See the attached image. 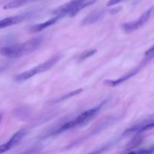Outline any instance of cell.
I'll return each mask as SVG.
<instances>
[{"instance_id":"obj_1","label":"cell","mask_w":154,"mask_h":154,"mask_svg":"<svg viewBox=\"0 0 154 154\" xmlns=\"http://www.w3.org/2000/svg\"><path fill=\"white\" fill-rule=\"evenodd\" d=\"M42 37H36L23 43L0 48V54L7 58H19L34 52L42 45Z\"/></svg>"},{"instance_id":"obj_2","label":"cell","mask_w":154,"mask_h":154,"mask_svg":"<svg viewBox=\"0 0 154 154\" xmlns=\"http://www.w3.org/2000/svg\"><path fill=\"white\" fill-rule=\"evenodd\" d=\"M99 108H100V106L92 108V109L90 110H87V111L81 113V114H80L78 117H77L75 119H74V120H71V121L69 122H67V123H66L65 124H63V126L60 127V129H59L57 132H63V131L72 129V128L75 127V126H78V125L81 124V123H85V122H87V120H90L92 117H93V116L99 111Z\"/></svg>"},{"instance_id":"obj_3","label":"cell","mask_w":154,"mask_h":154,"mask_svg":"<svg viewBox=\"0 0 154 154\" xmlns=\"http://www.w3.org/2000/svg\"><path fill=\"white\" fill-rule=\"evenodd\" d=\"M153 8H150L149 10L144 12L137 20L132 21V22H129L123 24V26H122L123 27V29L126 33H131L132 32L135 31L136 29H139L142 26H144L147 23V21L148 20L149 18H150V15H151L152 12H153Z\"/></svg>"},{"instance_id":"obj_4","label":"cell","mask_w":154,"mask_h":154,"mask_svg":"<svg viewBox=\"0 0 154 154\" xmlns=\"http://www.w3.org/2000/svg\"><path fill=\"white\" fill-rule=\"evenodd\" d=\"M86 1V0H72V1L66 3L63 5L60 6L57 9H56L53 14L56 15H60V16L63 17L66 14H69V12L71 11L72 8L77 5L80 4V3Z\"/></svg>"},{"instance_id":"obj_5","label":"cell","mask_w":154,"mask_h":154,"mask_svg":"<svg viewBox=\"0 0 154 154\" xmlns=\"http://www.w3.org/2000/svg\"><path fill=\"white\" fill-rule=\"evenodd\" d=\"M141 68V67H138V68H137V69H134V70L131 71L130 72H129V73L126 74V75H123V76H122V77H120L119 79H117V80H106V81H105L104 84H105V85L108 86V87H116V86H117V85H119V84H122V83H123L124 81H127L128 79H129L130 78H132V76H134L135 75H136V74L138 73V72L140 71Z\"/></svg>"},{"instance_id":"obj_6","label":"cell","mask_w":154,"mask_h":154,"mask_svg":"<svg viewBox=\"0 0 154 154\" xmlns=\"http://www.w3.org/2000/svg\"><path fill=\"white\" fill-rule=\"evenodd\" d=\"M60 57H61L60 55L54 56V57L50 58L48 60H47L46 62L42 63V64H40L39 66H36L35 69L36 71H37V73H42V72H46V71H48V69H51L53 66H54V64H55L57 61H59Z\"/></svg>"},{"instance_id":"obj_7","label":"cell","mask_w":154,"mask_h":154,"mask_svg":"<svg viewBox=\"0 0 154 154\" xmlns=\"http://www.w3.org/2000/svg\"><path fill=\"white\" fill-rule=\"evenodd\" d=\"M61 17H62L60 16V15H57L55 17L49 20L46 21V22H44V23H42L34 25L33 26H32L31 28H30V30H31V32H38L42 31V30L45 29H46V28H48V27L50 26H51V25H53V24L57 22L59 19H60Z\"/></svg>"},{"instance_id":"obj_8","label":"cell","mask_w":154,"mask_h":154,"mask_svg":"<svg viewBox=\"0 0 154 154\" xmlns=\"http://www.w3.org/2000/svg\"><path fill=\"white\" fill-rule=\"evenodd\" d=\"M104 12L102 11H96L94 12H92L91 14H90L89 15H87L85 18L82 20V24L83 26L85 25H89V24L93 23H96V21L99 20V19L103 17Z\"/></svg>"},{"instance_id":"obj_9","label":"cell","mask_w":154,"mask_h":154,"mask_svg":"<svg viewBox=\"0 0 154 154\" xmlns=\"http://www.w3.org/2000/svg\"><path fill=\"white\" fill-rule=\"evenodd\" d=\"M23 20V16H14L1 20H0V29L21 22Z\"/></svg>"},{"instance_id":"obj_10","label":"cell","mask_w":154,"mask_h":154,"mask_svg":"<svg viewBox=\"0 0 154 154\" xmlns=\"http://www.w3.org/2000/svg\"><path fill=\"white\" fill-rule=\"evenodd\" d=\"M26 133V130H24V129H20V130H19L18 132H17L11 138V139L7 142L8 144L9 145V147L11 148L12 147H14V145L17 144L20 141V140L25 136Z\"/></svg>"},{"instance_id":"obj_11","label":"cell","mask_w":154,"mask_h":154,"mask_svg":"<svg viewBox=\"0 0 154 154\" xmlns=\"http://www.w3.org/2000/svg\"><path fill=\"white\" fill-rule=\"evenodd\" d=\"M96 2V0H90V1H88V2H86V1L80 3V4L77 5L76 6H75V7H74L71 10V11L69 12V14L70 15L71 17L75 16V15L77 14H78L80 11H81L82 9L85 8L86 7H88V6L94 4Z\"/></svg>"},{"instance_id":"obj_12","label":"cell","mask_w":154,"mask_h":154,"mask_svg":"<svg viewBox=\"0 0 154 154\" xmlns=\"http://www.w3.org/2000/svg\"><path fill=\"white\" fill-rule=\"evenodd\" d=\"M37 71H36L35 67L32 68V69H29V70L26 71V72H24L23 73L20 74V75H17L15 77V81H23L26 80H28L29 78H32L34 75H37Z\"/></svg>"},{"instance_id":"obj_13","label":"cell","mask_w":154,"mask_h":154,"mask_svg":"<svg viewBox=\"0 0 154 154\" xmlns=\"http://www.w3.org/2000/svg\"><path fill=\"white\" fill-rule=\"evenodd\" d=\"M37 1V0H13V1L10 2L8 4L3 7L4 9H12L15 8H19L21 6L24 5L28 3L32 2Z\"/></svg>"},{"instance_id":"obj_14","label":"cell","mask_w":154,"mask_h":154,"mask_svg":"<svg viewBox=\"0 0 154 154\" xmlns=\"http://www.w3.org/2000/svg\"><path fill=\"white\" fill-rule=\"evenodd\" d=\"M144 136L141 135H138L134 137L132 140H131L130 142L126 145V149L129 150H132V149H135L136 147H138L140 144L142 143L143 140H144Z\"/></svg>"},{"instance_id":"obj_15","label":"cell","mask_w":154,"mask_h":154,"mask_svg":"<svg viewBox=\"0 0 154 154\" xmlns=\"http://www.w3.org/2000/svg\"><path fill=\"white\" fill-rule=\"evenodd\" d=\"M97 52L96 49H92V50H88V51H85L82 53V54L80 55L79 57V60L80 61H82V60H86V59L89 58V57H92L93 55H94Z\"/></svg>"},{"instance_id":"obj_16","label":"cell","mask_w":154,"mask_h":154,"mask_svg":"<svg viewBox=\"0 0 154 154\" xmlns=\"http://www.w3.org/2000/svg\"><path fill=\"white\" fill-rule=\"evenodd\" d=\"M82 91H83L82 88L78 89V90H75V91H72V92H71V93H68V94H66V95H65V96H63V97L60 98V99H59V100L57 101V102H60V101L64 100V99H69V98L72 97V96H76V95L80 94V93H81Z\"/></svg>"},{"instance_id":"obj_17","label":"cell","mask_w":154,"mask_h":154,"mask_svg":"<svg viewBox=\"0 0 154 154\" xmlns=\"http://www.w3.org/2000/svg\"><path fill=\"white\" fill-rule=\"evenodd\" d=\"M10 149H11V147H9V145L8 144V143L6 142L5 144L0 145V153H5V152L8 151V150H9Z\"/></svg>"},{"instance_id":"obj_18","label":"cell","mask_w":154,"mask_h":154,"mask_svg":"<svg viewBox=\"0 0 154 154\" xmlns=\"http://www.w3.org/2000/svg\"><path fill=\"white\" fill-rule=\"evenodd\" d=\"M154 152V149L153 147L151 148L150 150H138V151H136L135 153H145V154H148V153H153Z\"/></svg>"},{"instance_id":"obj_19","label":"cell","mask_w":154,"mask_h":154,"mask_svg":"<svg viewBox=\"0 0 154 154\" xmlns=\"http://www.w3.org/2000/svg\"><path fill=\"white\" fill-rule=\"evenodd\" d=\"M123 1V0H109L108 2L107 3V5L108 6H111L117 4V3H120V2Z\"/></svg>"},{"instance_id":"obj_20","label":"cell","mask_w":154,"mask_h":154,"mask_svg":"<svg viewBox=\"0 0 154 154\" xmlns=\"http://www.w3.org/2000/svg\"><path fill=\"white\" fill-rule=\"evenodd\" d=\"M122 9V7H118V8H114L111 10V14H115V13H117L118 11H120V10Z\"/></svg>"},{"instance_id":"obj_21","label":"cell","mask_w":154,"mask_h":154,"mask_svg":"<svg viewBox=\"0 0 154 154\" xmlns=\"http://www.w3.org/2000/svg\"><path fill=\"white\" fill-rule=\"evenodd\" d=\"M2 114H0V122H1V120H2Z\"/></svg>"}]
</instances>
